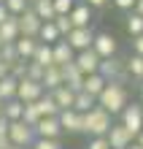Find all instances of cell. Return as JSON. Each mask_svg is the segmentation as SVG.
Segmentation results:
<instances>
[{"label":"cell","instance_id":"25","mask_svg":"<svg viewBox=\"0 0 143 149\" xmlns=\"http://www.w3.org/2000/svg\"><path fill=\"white\" fill-rule=\"evenodd\" d=\"M32 8V14L38 16L41 22H54V6H51V0H38L35 6H30Z\"/></svg>","mask_w":143,"mask_h":149},{"label":"cell","instance_id":"44","mask_svg":"<svg viewBox=\"0 0 143 149\" xmlns=\"http://www.w3.org/2000/svg\"><path fill=\"white\" fill-rule=\"evenodd\" d=\"M132 14L143 16V0H135V6H132Z\"/></svg>","mask_w":143,"mask_h":149},{"label":"cell","instance_id":"28","mask_svg":"<svg viewBox=\"0 0 143 149\" xmlns=\"http://www.w3.org/2000/svg\"><path fill=\"white\" fill-rule=\"evenodd\" d=\"M92 106H97V100L92 98V95H86V92H76V98H73V111L86 114Z\"/></svg>","mask_w":143,"mask_h":149},{"label":"cell","instance_id":"32","mask_svg":"<svg viewBox=\"0 0 143 149\" xmlns=\"http://www.w3.org/2000/svg\"><path fill=\"white\" fill-rule=\"evenodd\" d=\"M0 63H6L8 68H11L14 63H19V57H16V49H14V43H6V46H0Z\"/></svg>","mask_w":143,"mask_h":149},{"label":"cell","instance_id":"10","mask_svg":"<svg viewBox=\"0 0 143 149\" xmlns=\"http://www.w3.org/2000/svg\"><path fill=\"white\" fill-rule=\"evenodd\" d=\"M32 133H35V138H51V141H59L62 130H59L57 117H41L38 125L32 127Z\"/></svg>","mask_w":143,"mask_h":149},{"label":"cell","instance_id":"46","mask_svg":"<svg viewBox=\"0 0 143 149\" xmlns=\"http://www.w3.org/2000/svg\"><path fill=\"white\" fill-rule=\"evenodd\" d=\"M8 19V11H6V6H0V24H3Z\"/></svg>","mask_w":143,"mask_h":149},{"label":"cell","instance_id":"6","mask_svg":"<svg viewBox=\"0 0 143 149\" xmlns=\"http://www.w3.org/2000/svg\"><path fill=\"white\" fill-rule=\"evenodd\" d=\"M92 38H95V27H73L62 41L73 52H86V49H92Z\"/></svg>","mask_w":143,"mask_h":149},{"label":"cell","instance_id":"11","mask_svg":"<svg viewBox=\"0 0 143 149\" xmlns=\"http://www.w3.org/2000/svg\"><path fill=\"white\" fill-rule=\"evenodd\" d=\"M105 141H108V149H130L132 136L119 125V122H113V125L108 127V133H105Z\"/></svg>","mask_w":143,"mask_h":149},{"label":"cell","instance_id":"29","mask_svg":"<svg viewBox=\"0 0 143 149\" xmlns=\"http://www.w3.org/2000/svg\"><path fill=\"white\" fill-rule=\"evenodd\" d=\"M16 98V79L14 76H6V79H0V100H14Z\"/></svg>","mask_w":143,"mask_h":149},{"label":"cell","instance_id":"9","mask_svg":"<svg viewBox=\"0 0 143 149\" xmlns=\"http://www.w3.org/2000/svg\"><path fill=\"white\" fill-rule=\"evenodd\" d=\"M43 95V87L30 81V79H19L16 81V100L19 103H35Z\"/></svg>","mask_w":143,"mask_h":149},{"label":"cell","instance_id":"38","mask_svg":"<svg viewBox=\"0 0 143 149\" xmlns=\"http://www.w3.org/2000/svg\"><path fill=\"white\" fill-rule=\"evenodd\" d=\"M24 71H27V63H22V60L11 65V76L16 79V81H19V79H24Z\"/></svg>","mask_w":143,"mask_h":149},{"label":"cell","instance_id":"8","mask_svg":"<svg viewBox=\"0 0 143 149\" xmlns=\"http://www.w3.org/2000/svg\"><path fill=\"white\" fill-rule=\"evenodd\" d=\"M57 122H59V130H62V133H84V114H78L73 109L59 111L57 114Z\"/></svg>","mask_w":143,"mask_h":149},{"label":"cell","instance_id":"30","mask_svg":"<svg viewBox=\"0 0 143 149\" xmlns=\"http://www.w3.org/2000/svg\"><path fill=\"white\" fill-rule=\"evenodd\" d=\"M38 119H41V114L38 109H35V103H24V109H22V122L27 127H35L38 125Z\"/></svg>","mask_w":143,"mask_h":149},{"label":"cell","instance_id":"15","mask_svg":"<svg viewBox=\"0 0 143 149\" xmlns=\"http://www.w3.org/2000/svg\"><path fill=\"white\" fill-rule=\"evenodd\" d=\"M65 81H62V68L59 65H49L46 71H43V79H41V87L43 92H54L57 87H62Z\"/></svg>","mask_w":143,"mask_h":149},{"label":"cell","instance_id":"24","mask_svg":"<svg viewBox=\"0 0 143 149\" xmlns=\"http://www.w3.org/2000/svg\"><path fill=\"white\" fill-rule=\"evenodd\" d=\"M30 63H35L38 68H43V71H46L49 65H54V60H51V46H49V43H38Z\"/></svg>","mask_w":143,"mask_h":149},{"label":"cell","instance_id":"40","mask_svg":"<svg viewBox=\"0 0 143 149\" xmlns=\"http://www.w3.org/2000/svg\"><path fill=\"white\" fill-rule=\"evenodd\" d=\"M111 3L116 6V8H119V11H132V6H135V0H111Z\"/></svg>","mask_w":143,"mask_h":149},{"label":"cell","instance_id":"54","mask_svg":"<svg viewBox=\"0 0 143 149\" xmlns=\"http://www.w3.org/2000/svg\"><path fill=\"white\" fill-rule=\"evenodd\" d=\"M3 3H6V0H0V6H3Z\"/></svg>","mask_w":143,"mask_h":149},{"label":"cell","instance_id":"2","mask_svg":"<svg viewBox=\"0 0 143 149\" xmlns=\"http://www.w3.org/2000/svg\"><path fill=\"white\" fill-rule=\"evenodd\" d=\"M111 125H113V117L108 111H103L100 106H92L84 114V133H89L92 138H103Z\"/></svg>","mask_w":143,"mask_h":149},{"label":"cell","instance_id":"39","mask_svg":"<svg viewBox=\"0 0 143 149\" xmlns=\"http://www.w3.org/2000/svg\"><path fill=\"white\" fill-rule=\"evenodd\" d=\"M86 149H108V141H105V136L103 138H89Z\"/></svg>","mask_w":143,"mask_h":149},{"label":"cell","instance_id":"36","mask_svg":"<svg viewBox=\"0 0 143 149\" xmlns=\"http://www.w3.org/2000/svg\"><path fill=\"white\" fill-rule=\"evenodd\" d=\"M24 79H30V81L41 84V79H43V68H38L35 63H27V71H24Z\"/></svg>","mask_w":143,"mask_h":149},{"label":"cell","instance_id":"35","mask_svg":"<svg viewBox=\"0 0 143 149\" xmlns=\"http://www.w3.org/2000/svg\"><path fill=\"white\" fill-rule=\"evenodd\" d=\"M54 27H57V33H59V38H65L68 33L73 30V24H70L68 16H54Z\"/></svg>","mask_w":143,"mask_h":149},{"label":"cell","instance_id":"14","mask_svg":"<svg viewBox=\"0 0 143 149\" xmlns=\"http://www.w3.org/2000/svg\"><path fill=\"white\" fill-rule=\"evenodd\" d=\"M68 19H70L73 27H92V8L78 0V3L73 6V11L68 14Z\"/></svg>","mask_w":143,"mask_h":149},{"label":"cell","instance_id":"1","mask_svg":"<svg viewBox=\"0 0 143 149\" xmlns=\"http://www.w3.org/2000/svg\"><path fill=\"white\" fill-rule=\"evenodd\" d=\"M127 103H130V95H127V87L122 81H108L103 87V92L97 95V106L103 111H108L111 117L122 114V109L127 106Z\"/></svg>","mask_w":143,"mask_h":149},{"label":"cell","instance_id":"50","mask_svg":"<svg viewBox=\"0 0 143 149\" xmlns=\"http://www.w3.org/2000/svg\"><path fill=\"white\" fill-rule=\"evenodd\" d=\"M140 106H143V81H140Z\"/></svg>","mask_w":143,"mask_h":149},{"label":"cell","instance_id":"41","mask_svg":"<svg viewBox=\"0 0 143 149\" xmlns=\"http://www.w3.org/2000/svg\"><path fill=\"white\" fill-rule=\"evenodd\" d=\"M132 54L143 57V36H135V38H132Z\"/></svg>","mask_w":143,"mask_h":149},{"label":"cell","instance_id":"31","mask_svg":"<svg viewBox=\"0 0 143 149\" xmlns=\"http://www.w3.org/2000/svg\"><path fill=\"white\" fill-rule=\"evenodd\" d=\"M127 33H130V36L132 38H135V36H143V16H138V14H127Z\"/></svg>","mask_w":143,"mask_h":149},{"label":"cell","instance_id":"53","mask_svg":"<svg viewBox=\"0 0 143 149\" xmlns=\"http://www.w3.org/2000/svg\"><path fill=\"white\" fill-rule=\"evenodd\" d=\"M0 109H3V100H0Z\"/></svg>","mask_w":143,"mask_h":149},{"label":"cell","instance_id":"34","mask_svg":"<svg viewBox=\"0 0 143 149\" xmlns=\"http://www.w3.org/2000/svg\"><path fill=\"white\" fill-rule=\"evenodd\" d=\"M78 0H51V6H54V16H68L73 11V6Z\"/></svg>","mask_w":143,"mask_h":149},{"label":"cell","instance_id":"43","mask_svg":"<svg viewBox=\"0 0 143 149\" xmlns=\"http://www.w3.org/2000/svg\"><path fill=\"white\" fill-rule=\"evenodd\" d=\"M6 133H8V119L0 114V136H6Z\"/></svg>","mask_w":143,"mask_h":149},{"label":"cell","instance_id":"49","mask_svg":"<svg viewBox=\"0 0 143 149\" xmlns=\"http://www.w3.org/2000/svg\"><path fill=\"white\" fill-rule=\"evenodd\" d=\"M130 149H143V146H138V144H135V141H132V144H130Z\"/></svg>","mask_w":143,"mask_h":149},{"label":"cell","instance_id":"13","mask_svg":"<svg viewBox=\"0 0 143 149\" xmlns=\"http://www.w3.org/2000/svg\"><path fill=\"white\" fill-rule=\"evenodd\" d=\"M16 22H19V36H24V38H35V36H38L41 19L32 14V8H27L24 14H19V16H16Z\"/></svg>","mask_w":143,"mask_h":149},{"label":"cell","instance_id":"23","mask_svg":"<svg viewBox=\"0 0 143 149\" xmlns=\"http://www.w3.org/2000/svg\"><path fill=\"white\" fill-rule=\"evenodd\" d=\"M35 109H38V114H41V117H57V114H59V109H57L54 98H51V92H43L41 98L35 100Z\"/></svg>","mask_w":143,"mask_h":149},{"label":"cell","instance_id":"20","mask_svg":"<svg viewBox=\"0 0 143 149\" xmlns=\"http://www.w3.org/2000/svg\"><path fill=\"white\" fill-rule=\"evenodd\" d=\"M108 84L105 79L100 76V73H89V76H84V84H81V92H86V95H92V98L97 100V95L103 92V87Z\"/></svg>","mask_w":143,"mask_h":149},{"label":"cell","instance_id":"19","mask_svg":"<svg viewBox=\"0 0 143 149\" xmlns=\"http://www.w3.org/2000/svg\"><path fill=\"white\" fill-rule=\"evenodd\" d=\"M16 38H19V22H16V16H8V19L0 24V46L14 43Z\"/></svg>","mask_w":143,"mask_h":149},{"label":"cell","instance_id":"18","mask_svg":"<svg viewBox=\"0 0 143 149\" xmlns=\"http://www.w3.org/2000/svg\"><path fill=\"white\" fill-rule=\"evenodd\" d=\"M35 46H38V41H35V38H24V36H19V38L14 41L16 57H19L22 63H30V60H32V54H35Z\"/></svg>","mask_w":143,"mask_h":149},{"label":"cell","instance_id":"16","mask_svg":"<svg viewBox=\"0 0 143 149\" xmlns=\"http://www.w3.org/2000/svg\"><path fill=\"white\" fill-rule=\"evenodd\" d=\"M62 81H65L68 90H73V92H81V84H84V73L78 71V68L73 63H68L65 68H62Z\"/></svg>","mask_w":143,"mask_h":149},{"label":"cell","instance_id":"27","mask_svg":"<svg viewBox=\"0 0 143 149\" xmlns=\"http://www.w3.org/2000/svg\"><path fill=\"white\" fill-rule=\"evenodd\" d=\"M124 73L132 76V79H138V81H143V57L132 54L127 63H124Z\"/></svg>","mask_w":143,"mask_h":149},{"label":"cell","instance_id":"33","mask_svg":"<svg viewBox=\"0 0 143 149\" xmlns=\"http://www.w3.org/2000/svg\"><path fill=\"white\" fill-rule=\"evenodd\" d=\"M6 11H8V16H19V14H24V11H27V0H6Z\"/></svg>","mask_w":143,"mask_h":149},{"label":"cell","instance_id":"7","mask_svg":"<svg viewBox=\"0 0 143 149\" xmlns=\"http://www.w3.org/2000/svg\"><path fill=\"white\" fill-rule=\"evenodd\" d=\"M97 73H100L105 81H122L124 84V63L119 57H108V60H100V65H97Z\"/></svg>","mask_w":143,"mask_h":149},{"label":"cell","instance_id":"52","mask_svg":"<svg viewBox=\"0 0 143 149\" xmlns=\"http://www.w3.org/2000/svg\"><path fill=\"white\" fill-rule=\"evenodd\" d=\"M8 149H19V146H8Z\"/></svg>","mask_w":143,"mask_h":149},{"label":"cell","instance_id":"48","mask_svg":"<svg viewBox=\"0 0 143 149\" xmlns=\"http://www.w3.org/2000/svg\"><path fill=\"white\" fill-rule=\"evenodd\" d=\"M132 141H135V144H138V146H143V130H140V133H138V136H135V138H132Z\"/></svg>","mask_w":143,"mask_h":149},{"label":"cell","instance_id":"45","mask_svg":"<svg viewBox=\"0 0 143 149\" xmlns=\"http://www.w3.org/2000/svg\"><path fill=\"white\" fill-rule=\"evenodd\" d=\"M6 76H11V68H8L6 63H0V79H6Z\"/></svg>","mask_w":143,"mask_h":149},{"label":"cell","instance_id":"4","mask_svg":"<svg viewBox=\"0 0 143 149\" xmlns=\"http://www.w3.org/2000/svg\"><path fill=\"white\" fill-rule=\"evenodd\" d=\"M8 144L11 146H19V149H30V144L35 141V133H32V127H27L22 119H16V122H8Z\"/></svg>","mask_w":143,"mask_h":149},{"label":"cell","instance_id":"3","mask_svg":"<svg viewBox=\"0 0 143 149\" xmlns=\"http://www.w3.org/2000/svg\"><path fill=\"white\" fill-rule=\"evenodd\" d=\"M119 117H122V122H119V125L127 130L132 138H135L140 130H143V106H140V103H127V106L122 109V114H119Z\"/></svg>","mask_w":143,"mask_h":149},{"label":"cell","instance_id":"17","mask_svg":"<svg viewBox=\"0 0 143 149\" xmlns=\"http://www.w3.org/2000/svg\"><path fill=\"white\" fill-rule=\"evenodd\" d=\"M73 57H76V52L70 49L62 38L51 46V60H54V65H59V68H65L68 63H73Z\"/></svg>","mask_w":143,"mask_h":149},{"label":"cell","instance_id":"22","mask_svg":"<svg viewBox=\"0 0 143 149\" xmlns=\"http://www.w3.org/2000/svg\"><path fill=\"white\" fill-rule=\"evenodd\" d=\"M35 41H38V43H49V46H54V43L59 41V33H57V27H54V22H41Z\"/></svg>","mask_w":143,"mask_h":149},{"label":"cell","instance_id":"26","mask_svg":"<svg viewBox=\"0 0 143 149\" xmlns=\"http://www.w3.org/2000/svg\"><path fill=\"white\" fill-rule=\"evenodd\" d=\"M22 109H24V103H19V100H6L3 103V109H0V114L8 119V122H16V119H22Z\"/></svg>","mask_w":143,"mask_h":149},{"label":"cell","instance_id":"42","mask_svg":"<svg viewBox=\"0 0 143 149\" xmlns=\"http://www.w3.org/2000/svg\"><path fill=\"white\" fill-rule=\"evenodd\" d=\"M81 3H86V6H89V8L95 11V8H103V6H108L111 0H81Z\"/></svg>","mask_w":143,"mask_h":149},{"label":"cell","instance_id":"5","mask_svg":"<svg viewBox=\"0 0 143 149\" xmlns=\"http://www.w3.org/2000/svg\"><path fill=\"white\" fill-rule=\"evenodd\" d=\"M92 52L100 60H108V57H116V52H119V43H116V36H111V33H95V38H92Z\"/></svg>","mask_w":143,"mask_h":149},{"label":"cell","instance_id":"12","mask_svg":"<svg viewBox=\"0 0 143 149\" xmlns=\"http://www.w3.org/2000/svg\"><path fill=\"white\" fill-rule=\"evenodd\" d=\"M73 65L81 71L84 76L89 73H97V65H100V57L95 54L92 49H86V52H76V57H73Z\"/></svg>","mask_w":143,"mask_h":149},{"label":"cell","instance_id":"47","mask_svg":"<svg viewBox=\"0 0 143 149\" xmlns=\"http://www.w3.org/2000/svg\"><path fill=\"white\" fill-rule=\"evenodd\" d=\"M11 144H8V136H0V149H8Z\"/></svg>","mask_w":143,"mask_h":149},{"label":"cell","instance_id":"21","mask_svg":"<svg viewBox=\"0 0 143 149\" xmlns=\"http://www.w3.org/2000/svg\"><path fill=\"white\" fill-rule=\"evenodd\" d=\"M51 98H54V103H57V109H59V111H68V109H73V98H76V92H73V90H68V87L62 84V87H57V90L51 92Z\"/></svg>","mask_w":143,"mask_h":149},{"label":"cell","instance_id":"37","mask_svg":"<svg viewBox=\"0 0 143 149\" xmlns=\"http://www.w3.org/2000/svg\"><path fill=\"white\" fill-rule=\"evenodd\" d=\"M30 149H62L59 141H51V138H35L30 144Z\"/></svg>","mask_w":143,"mask_h":149},{"label":"cell","instance_id":"51","mask_svg":"<svg viewBox=\"0 0 143 149\" xmlns=\"http://www.w3.org/2000/svg\"><path fill=\"white\" fill-rule=\"evenodd\" d=\"M35 3H38V0H27V6H35Z\"/></svg>","mask_w":143,"mask_h":149}]
</instances>
